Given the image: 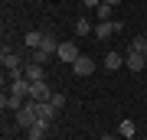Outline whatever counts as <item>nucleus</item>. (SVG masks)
Listing matches in <instances>:
<instances>
[{"label":"nucleus","mask_w":147,"mask_h":140,"mask_svg":"<svg viewBox=\"0 0 147 140\" xmlns=\"http://www.w3.org/2000/svg\"><path fill=\"white\" fill-rule=\"evenodd\" d=\"M16 124H20V127H33V124H36V101H33V98H26V104L16 111Z\"/></svg>","instance_id":"f257e3e1"},{"label":"nucleus","mask_w":147,"mask_h":140,"mask_svg":"<svg viewBox=\"0 0 147 140\" xmlns=\"http://www.w3.org/2000/svg\"><path fill=\"white\" fill-rule=\"evenodd\" d=\"M144 65H147V56L127 49V56H124V68H127V72H144Z\"/></svg>","instance_id":"f03ea898"},{"label":"nucleus","mask_w":147,"mask_h":140,"mask_svg":"<svg viewBox=\"0 0 147 140\" xmlns=\"http://www.w3.org/2000/svg\"><path fill=\"white\" fill-rule=\"evenodd\" d=\"M72 72L79 75V78H88V75L95 72V59H88V56H79V59L72 62Z\"/></svg>","instance_id":"7ed1b4c3"},{"label":"nucleus","mask_w":147,"mask_h":140,"mask_svg":"<svg viewBox=\"0 0 147 140\" xmlns=\"http://www.w3.org/2000/svg\"><path fill=\"white\" fill-rule=\"evenodd\" d=\"M56 56H59V62H69V65H72L75 59L82 56V52H79V46H75V42H62V46H59V52H56Z\"/></svg>","instance_id":"20e7f679"},{"label":"nucleus","mask_w":147,"mask_h":140,"mask_svg":"<svg viewBox=\"0 0 147 140\" xmlns=\"http://www.w3.org/2000/svg\"><path fill=\"white\" fill-rule=\"evenodd\" d=\"M30 88H33V82H30L26 75L10 82V94H16V98H30Z\"/></svg>","instance_id":"39448f33"},{"label":"nucleus","mask_w":147,"mask_h":140,"mask_svg":"<svg viewBox=\"0 0 147 140\" xmlns=\"http://www.w3.org/2000/svg\"><path fill=\"white\" fill-rule=\"evenodd\" d=\"M111 33H121V23L118 20H101L98 26H95V36H98V39H108Z\"/></svg>","instance_id":"423d86ee"},{"label":"nucleus","mask_w":147,"mask_h":140,"mask_svg":"<svg viewBox=\"0 0 147 140\" xmlns=\"http://www.w3.org/2000/svg\"><path fill=\"white\" fill-rule=\"evenodd\" d=\"M30 98H33V101H49V98H53V91H49V85H46V82H33Z\"/></svg>","instance_id":"0eeeda50"},{"label":"nucleus","mask_w":147,"mask_h":140,"mask_svg":"<svg viewBox=\"0 0 147 140\" xmlns=\"http://www.w3.org/2000/svg\"><path fill=\"white\" fill-rule=\"evenodd\" d=\"M36 117H39V121H46V124H53V117H56L53 101H36Z\"/></svg>","instance_id":"6e6552de"},{"label":"nucleus","mask_w":147,"mask_h":140,"mask_svg":"<svg viewBox=\"0 0 147 140\" xmlns=\"http://www.w3.org/2000/svg\"><path fill=\"white\" fill-rule=\"evenodd\" d=\"M23 75H26L30 82H46V68H42V65H36V62H30L26 68H23Z\"/></svg>","instance_id":"1a4fd4ad"},{"label":"nucleus","mask_w":147,"mask_h":140,"mask_svg":"<svg viewBox=\"0 0 147 140\" xmlns=\"http://www.w3.org/2000/svg\"><path fill=\"white\" fill-rule=\"evenodd\" d=\"M23 104H26V101L16 98V94H3V98H0V108H3V111H20Z\"/></svg>","instance_id":"9d476101"},{"label":"nucleus","mask_w":147,"mask_h":140,"mask_svg":"<svg viewBox=\"0 0 147 140\" xmlns=\"http://www.w3.org/2000/svg\"><path fill=\"white\" fill-rule=\"evenodd\" d=\"M46 130H49V124L36 117V124H33V127H26V134H30V140H42V137H46Z\"/></svg>","instance_id":"9b49d317"},{"label":"nucleus","mask_w":147,"mask_h":140,"mask_svg":"<svg viewBox=\"0 0 147 140\" xmlns=\"http://www.w3.org/2000/svg\"><path fill=\"white\" fill-rule=\"evenodd\" d=\"M59 46H62V42H59L56 36H53V33H46V36H42V52H49V56H56V52H59Z\"/></svg>","instance_id":"f8f14e48"},{"label":"nucleus","mask_w":147,"mask_h":140,"mask_svg":"<svg viewBox=\"0 0 147 140\" xmlns=\"http://www.w3.org/2000/svg\"><path fill=\"white\" fill-rule=\"evenodd\" d=\"M42 36H46V33H36V29H33V33H26V36H23V46H26L30 52L39 49V46H42Z\"/></svg>","instance_id":"ddd939ff"},{"label":"nucleus","mask_w":147,"mask_h":140,"mask_svg":"<svg viewBox=\"0 0 147 140\" xmlns=\"http://www.w3.org/2000/svg\"><path fill=\"white\" fill-rule=\"evenodd\" d=\"M118 134L124 137V140H131L137 134V124H134V121H121V124H118Z\"/></svg>","instance_id":"4468645a"},{"label":"nucleus","mask_w":147,"mask_h":140,"mask_svg":"<svg viewBox=\"0 0 147 140\" xmlns=\"http://www.w3.org/2000/svg\"><path fill=\"white\" fill-rule=\"evenodd\" d=\"M121 65H124V56H118V52H108L105 56V68L108 72H115V68H121Z\"/></svg>","instance_id":"2eb2a0df"},{"label":"nucleus","mask_w":147,"mask_h":140,"mask_svg":"<svg viewBox=\"0 0 147 140\" xmlns=\"http://www.w3.org/2000/svg\"><path fill=\"white\" fill-rule=\"evenodd\" d=\"M131 49L141 52V56H147V36H134V39H131Z\"/></svg>","instance_id":"dca6fc26"},{"label":"nucleus","mask_w":147,"mask_h":140,"mask_svg":"<svg viewBox=\"0 0 147 140\" xmlns=\"http://www.w3.org/2000/svg\"><path fill=\"white\" fill-rule=\"evenodd\" d=\"M75 33H79V36H88V33H95V26L88 20H79V23H75Z\"/></svg>","instance_id":"f3484780"},{"label":"nucleus","mask_w":147,"mask_h":140,"mask_svg":"<svg viewBox=\"0 0 147 140\" xmlns=\"http://www.w3.org/2000/svg\"><path fill=\"white\" fill-rule=\"evenodd\" d=\"M30 56H33V62H36V65H46V62H49V52H42V49H33Z\"/></svg>","instance_id":"a211bd4d"},{"label":"nucleus","mask_w":147,"mask_h":140,"mask_svg":"<svg viewBox=\"0 0 147 140\" xmlns=\"http://www.w3.org/2000/svg\"><path fill=\"white\" fill-rule=\"evenodd\" d=\"M49 101H53V108H56V111H62V108H65V94H62V91H53V98H49Z\"/></svg>","instance_id":"6ab92c4d"},{"label":"nucleus","mask_w":147,"mask_h":140,"mask_svg":"<svg viewBox=\"0 0 147 140\" xmlns=\"http://www.w3.org/2000/svg\"><path fill=\"white\" fill-rule=\"evenodd\" d=\"M95 16H98V20H111V7H108V3H101L98 10H95Z\"/></svg>","instance_id":"aec40b11"},{"label":"nucleus","mask_w":147,"mask_h":140,"mask_svg":"<svg viewBox=\"0 0 147 140\" xmlns=\"http://www.w3.org/2000/svg\"><path fill=\"white\" fill-rule=\"evenodd\" d=\"M105 3H108V7H118V3H121V0H105Z\"/></svg>","instance_id":"412c9836"},{"label":"nucleus","mask_w":147,"mask_h":140,"mask_svg":"<svg viewBox=\"0 0 147 140\" xmlns=\"http://www.w3.org/2000/svg\"><path fill=\"white\" fill-rule=\"evenodd\" d=\"M98 140H115V137H111V134H101V137H98Z\"/></svg>","instance_id":"4be33fe9"}]
</instances>
